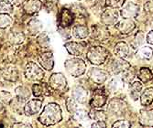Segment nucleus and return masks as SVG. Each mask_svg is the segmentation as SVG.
I'll list each match as a JSON object with an SVG mask.
<instances>
[{"label": "nucleus", "instance_id": "nucleus-5", "mask_svg": "<svg viewBox=\"0 0 153 128\" xmlns=\"http://www.w3.org/2000/svg\"><path fill=\"white\" fill-rule=\"evenodd\" d=\"M140 13V6L135 2H128L122 6V9L120 11V15L123 18H137Z\"/></svg>", "mask_w": 153, "mask_h": 128}, {"label": "nucleus", "instance_id": "nucleus-7", "mask_svg": "<svg viewBox=\"0 0 153 128\" xmlns=\"http://www.w3.org/2000/svg\"><path fill=\"white\" fill-rule=\"evenodd\" d=\"M49 84L51 88H52L53 90L62 92L67 86V81L62 73H53L50 77Z\"/></svg>", "mask_w": 153, "mask_h": 128}, {"label": "nucleus", "instance_id": "nucleus-41", "mask_svg": "<svg viewBox=\"0 0 153 128\" xmlns=\"http://www.w3.org/2000/svg\"><path fill=\"white\" fill-rule=\"evenodd\" d=\"M58 0H45V7L48 10H53L57 7Z\"/></svg>", "mask_w": 153, "mask_h": 128}, {"label": "nucleus", "instance_id": "nucleus-20", "mask_svg": "<svg viewBox=\"0 0 153 128\" xmlns=\"http://www.w3.org/2000/svg\"><path fill=\"white\" fill-rule=\"evenodd\" d=\"M140 103L143 106H149L153 103V88L149 87L141 94Z\"/></svg>", "mask_w": 153, "mask_h": 128}, {"label": "nucleus", "instance_id": "nucleus-35", "mask_svg": "<svg viewBox=\"0 0 153 128\" xmlns=\"http://www.w3.org/2000/svg\"><path fill=\"white\" fill-rule=\"evenodd\" d=\"M38 43L42 48H48L50 45V38L47 34H40L38 38Z\"/></svg>", "mask_w": 153, "mask_h": 128}, {"label": "nucleus", "instance_id": "nucleus-38", "mask_svg": "<svg viewBox=\"0 0 153 128\" xmlns=\"http://www.w3.org/2000/svg\"><path fill=\"white\" fill-rule=\"evenodd\" d=\"M10 39L13 43L19 44L24 40V35L22 33H13L12 36L10 37Z\"/></svg>", "mask_w": 153, "mask_h": 128}, {"label": "nucleus", "instance_id": "nucleus-14", "mask_svg": "<svg viewBox=\"0 0 153 128\" xmlns=\"http://www.w3.org/2000/svg\"><path fill=\"white\" fill-rule=\"evenodd\" d=\"M64 47L66 48L67 51L73 56H80L85 51V45L83 43H80V42L71 41L65 43Z\"/></svg>", "mask_w": 153, "mask_h": 128}, {"label": "nucleus", "instance_id": "nucleus-29", "mask_svg": "<svg viewBox=\"0 0 153 128\" xmlns=\"http://www.w3.org/2000/svg\"><path fill=\"white\" fill-rule=\"evenodd\" d=\"M47 88L44 84H35L33 86V93L35 96L39 97L47 94Z\"/></svg>", "mask_w": 153, "mask_h": 128}, {"label": "nucleus", "instance_id": "nucleus-25", "mask_svg": "<svg viewBox=\"0 0 153 128\" xmlns=\"http://www.w3.org/2000/svg\"><path fill=\"white\" fill-rule=\"evenodd\" d=\"M140 122L143 125L153 126V110L142 112L140 115Z\"/></svg>", "mask_w": 153, "mask_h": 128}, {"label": "nucleus", "instance_id": "nucleus-18", "mask_svg": "<svg viewBox=\"0 0 153 128\" xmlns=\"http://www.w3.org/2000/svg\"><path fill=\"white\" fill-rule=\"evenodd\" d=\"M114 53L117 58L126 59L127 57H128V54H129V46L126 43V42L120 41L116 45Z\"/></svg>", "mask_w": 153, "mask_h": 128}, {"label": "nucleus", "instance_id": "nucleus-26", "mask_svg": "<svg viewBox=\"0 0 153 128\" xmlns=\"http://www.w3.org/2000/svg\"><path fill=\"white\" fill-rule=\"evenodd\" d=\"M144 38L145 36L142 32H137L134 35L133 39L131 40V47L133 49H137V48H140L141 45H143L144 43Z\"/></svg>", "mask_w": 153, "mask_h": 128}, {"label": "nucleus", "instance_id": "nucleus-39", "mask_svg": "<svg viewBox=\"0 0 153 128\" xmlns=\"http://www.w3.org/2000/svg\"><path fill=\"white\" fill-rule=\"evenodd\" d=\"M76 101L74 100V99H68L67 101V109L68 111L72 112V113H74V112L77 110V106H76Z\"/></svg>", "mask_w": 153, "mask_h": 128}, {"label": "nucleus", "instance_id": "nucleus-28", "mask_svg": "<svg viewBox=\"0 0 153 128\" xmlns=\"http://www.w3.org/2000/svg\"><path fill=\"white\" fill-rule=\"evenodd\" d=\"M3 76L5 79L7 80H10V81H16V79L18 78V73L17 70L15 68H7L4 70Z\"/></svg>", "mask_w": 153, "mask_h": 128}, {"label": "nucleus", "instance_id": "nucleus-23", "mask_svg": "<svg viewBox=\"0 0 153 128\" xmlns=\"http://www.w3.org/2000/svg\"><path fill=\"white\" fill-rule=\"evenodd\" d=\"M126 107V104H125L120 99H113L112 101L110 102L108 110H110L112 112H119L123 109Z\"/></svg>", "mask_w": 153, "mask_h": 128}, {"label": "nucleus", "instance_id": "nucleus-6", "mask_svg": "<svg viewBox=\"0 0 153 128\" xmlns=\"http://www.w3.org/2000/svg\"><path fill=\"white\" fill-rule=\"evenodd\" d=\"M106 101H107V94L105 93V92L102 89H98L94 92L90 100V105L95 109L102 108L106 104Z\"/></svg>", "mask_w": 153, "mask_h": 128}, {"label": "nucleus", "instance_id": "nucleus-27", "mask_svg": "<svg viewBox=\"0 0 153 128\" xmlns=\"http://www.w3.org/2000/svg\"><path fill=\"white\" fill-rule=\"evenodd\" d=\"M27 28H29V30L30 31L31 34L35 35L41 31V30H42V24H41V22L38 19H32L29 23Z\"/></svg>", "mask_w": 153, "mask_h": 128}, {"label": "nucleus", "instance_id": "nucleus-15", "mask_svg": "<svg viewBox=\"0 0 153 128\" xmlns=\"http://www.w3.org/2000/svg\"><path fill=\"white\" fill-rule=\"evenodd\" d=\"M38 61L39 64L42 66L44 69L51 70L53 68L54 61H53V55L51 52H43L39 55Z\"/></svg>", "mask_w": 153, "mask_h": 128}, {"label": "nucleus", "instance_id": "nucleus-34", "mask_svg": "<svg viewBox=\"0 0 153 128\" xmlns=\"http://www.w3.org/2000/svg\"><path fill=\"white\" fill-rule=\"evenodd\" d=\"M121 87H122V81L116 78L112 79L108 83V89L112 92H117L118 89H120Z\"/></svg>", "mask_w": 153, "mask_h": 128}, {"label": "nucleus", "instance_id": "nucleus-24", "mask_svg": "<svg viewBox=\"0 0 153 128\" xmlns=\"http://www.w3.org/2000/svg\"><path fill=\"white\" fill-rule=\"evenodd\" d=\"M137 77L143 82H149L153 80V73L149 68H141L138 72Z\"/></svg>", "mask_w": 153, "mask_h": 128}, {"label": "nucleus", "instance_id": "nucleus-19", "mask_svg": "<svg viewBox=\"0 0 153 128\" xmlns=\"http://www.w3.org/2000/svg\"><path fill=\"white\" fill-rule=\"evenodd\" d=\"M72 34L75 38H85L89 35V30L86 26L83 25H75L73 30H72Z\"/></svg>", "mask_w": 153, "mask_h": 128}, {"label": "nucleus", "instance_id": "nucleus-31", "mask_svg": "<svg viewBox=\"0 0 153 128\" xmlns=\"http://www.w3.org/2000/svg\"><path fill=\"white\" fill-rule=\"evenodd\" d=\"M122 76H121V80L123 82H127V83H129L131 82V81L134 79L135 77V73L133 70H131V68L126 70L125 72H123L122 73Z\"/></svg>", "mask_w": 153, "mask_h": 128}, {"label": "nucleus", "instance_id": "nucleus-48", "mask_svg": "<svg viewBox=\"0 0 153 128\" xmlns=\"http://www.w3.org/2000/svg\"><path fill=\"white\" fill-rule=\"evenodd\" d=\"M152 1H153V0H152Z\"/></svg>", "mask_w": 153, "mask_h": 128}, {"label": "nucleus", "instance_id": "nucleus-13", "mask_svg": "<svg viewBox=\"0 0 153 128\" xmlns=\"http://www.w3.org/2000/svg\"><path fill=\"white\" fill-rule=\"evenodd\" d=\"M130 68V64L124 61L123 59H118V60H114L110 65V70L112 73L114 74H119L122 73L123 72H125L126 70Z\"/></svg>", "mask_w": 153, "mask_h": 128}, {"label": "nucleus", "instance_id": "nucleus-9", "mask_svg": "<svg viewBox=\"0 0 153 128\" xmlns=\"http://www.w3.org/2000/svg\"><path fill=\"white\" fill-rule=\"evenodd\" d=\"M136 27L135 22L130 18H124L123 20L119 21L116 24V28L119 31V33L123 35L130 34Z\"/></svg>", "mask_w": 153, "mask_h": 128}, {"label": "nucleus", "instance_id": "nucleus-33", "mask_svg": "<svg viewBox=\"0 0 153 128\" xmlns=\"http://www.w3.org/2000/svg\"><path fill=\"white\" fill-rule=\"evenodd\" d=\"M12 23V18L7 15V13H1L0 14V27L5 28L8 27Z\"/></svg>", "mask_w": 153, "mask_h": 128}, {"label": "nucleus", "instance_id": "nucleus-16", "mask_svg": "<svg viewBox=\"0 0 153 128\" xmlns=\"http://www.w3.org/2000/svg\"><path fill=\"white\" fill-rule=\"evenodd\" d=\"M41 7H42V4L39 0H27L23 5V9L26 13L33 15L40 10Z\"/></svg>", "mask_w": 153, "mask_h": 128}, {"label": "nucleus", "instance_id": "nucleus-30", "mask_svg": "<svg viewBox=\"0 0 153 128\" xmlns=\"http://www.w3.org/2000/svg\"><path fill=\"white\" fill-rule=\"evenodd\" d=\"M89 118L93 119V120H103L105 121V119L106 118L105 113L103 111H96V110H91V112H89Z\"/></svg>", "mask_w": 153, "mask_h": 128}, {"label": "nucleus", "instance_id": "nucleus-32", "mask_svg": "<svg viewBox=\"0 0 153 128\" xmlns=\"http://www.w3.org/2000/svg\"><path fill=\"white\" fill-rule=\"evenodd\" d=\"M16 94L19 99H21L22 101L30 98V92L29 89L26 87H19L16 90Z\"/></svg>", "mask_w": 153, "mask_h": 128}, {"label": "nucleus", "instance_id": "nucleus-2", "mask_svg": "<svg viewBox=\"0 0 153 128\" xmlns=\"http://www.w3.org/2000/svg\"><path fill=\"white\" fill-rule=\"evenodd\" d=\"M109 56V51L102 46L91 47L86 54L87 60L94 65H101L105 62Z\"/></svg>", "mask_w": 153, "mask_h": 128}, {"label": "nucleus", "instance_id": "nucleus-8", "mask_svg": "<svg viewBox=\"0 0 153 128\" xmlns=\"http://www.w3.org/2000/svg\"><path fill=\"white\" fill-rule=\"evenodd\" d=\"M89 78L96 84H103L108 78L109 73L99 68H92L88 73Z\"/></svg>", "mask_w": 153, "mask_h": 128}, {"label": "nucleus", "instance_id": "nucleus-4", "mask_svg": "<svg viewBox=\"0 0 153 128\" xmlns=\"http://www.w3.org/2000/svg\"><path fill=\"white\" fill-rule=\"evenodd\" d=\"M25 75L30 80L40 81L44 77V72L35 62H29L25 69Z\"/></svg>", "mask_w": 153, "mask_h": 128}, {"label": "nucleus", "instance_id": "nucleus-1", "mask_svg": "<svg viewBox=\"0 0 153 128\" xmlns=\"http://www.w3.org/2000/svg\"><path fill=\"white\" fill-rule=\"evenodd\" d=\"M62 118V115L60 106L56 104L51 103L45 106L39 120L44 125H53L59 123Z\"/></svg>", "mask_w": 153, "mask_h": 128}, {"label": "nucleus", "instance_id": "nucleus-43", "mask_svg": "<svg viewBox=\"0 0 153 128\" xmlns=\"http://www.w3.org/2000/svg\"><path fill=\"white\" fill-rule=\"evenodd\" d=\"M92 127H106V124L103 120H98L92 124Z\"/></svg>", "mask_w": 153, "mask_h": 128}, {"label": "nucleus", "instance_id": "nucleus-17", "mask_svg": "<svg viewBox=\"0 0 153 128\" xmlns=\"http://www.w3.org/2000/svg\"><path fill=\"white\" fill-rule=\"evenodd\" d=\"M88 92L82 86H76L74 88L73 91V98L80 104H85L87 101Z\"/></svg>", "mask_w": 153, "mask_h": 128}, {"label": "nucleus", "instance_id": "nucleus-40", "mask_svg": "<svg viewBox=\"0 0 153 128\" xmlns=\"http://www.w3.org/2000/svg\"><path fill=\"white\" fill-rule=\"evenodd\" d=\"M131 123L128 120H118L113 124V127H130Z\"/></svg>", "mask_w": 153, "mask_h": 128}, {"label": "nucleus", "instance_id": "nucleus-22", "mask_svg": "<svg viewBox=\"0 0 153 128\" xmlns=\"http://www.w3.org/2000/svg\"><path fill=\"white\" fill-rule=\"evenodd\" d=\"M137 57L140 60H150L153 57V50L149 46L142 47L137 50Z\"/></svg>", "mask_w": 153, "mask_h": 128}, {"label": "nucleus", "instance_id": "nucleus-10", "mask_svg": "<svg viewBox=\"0 0 153 128\" xmlns=\"http://www.w3.org/2000/svg\"><path fill=\"white\" fill-rule=\"evenodd\" d=\"M118 19V13L116 10V8L110 7L105 9L103 14H102V22L106 25H114L115 23H117Z\"/></svg>", "mask_w": 153, "mask_h": 128}, {"label": "nucleus", "instance_id": "nucleus-45", "mask_svg": "<svg viewBox=\"0 0 153 128\" xmlns=\"http://www.w3.org/2000/svg\"><path fill=\"white\" fill-rule=\"evenodd\" d=\"M13 126H15V127H19V126H22V127H31L30 124H24V123H18V124H13Z\"/></svg>", "mask_w": 153, "mask_h": 128}, {"label": "nucleus", "instance_id": "nucleus-44", "mask_svg": "<svg viewBox=\"0 0 153 128\" xmlns=\"http://www.w3.org/2000/svg\"><path fill=\"white\" fill-rule=\"evenodd\" d=\"M146 39H147V42H148L149 44L153 45V30H151V31H149V32L148 33Z\"/></svg>", "mask_w": 153, "mask_h": 128}, {"label": "nucleus", "instance_id": "nucleus-12", "mask_svg": "<svg viewBox=\"0 0 153 128\" xmlns=\"http://www.w3.org/2000/svg\"><path fill=\"white\" fill-rule=\"evenodd\" d=\"M42 106V101L39 99H33L27 103L24 107V112L27 115H33L35 113H38Z\"/></svg>", "mask_w": 153, "mask_h": 128}, {"label": "nucleus", "instance_id": "nucleus-11", "mask_svg": "<svg viewBox=\"0 0 153 128\" xmlns=\"http://www.w3.org/2000/svg\"><path fill=\"white\" fill-rule=\"evenodd\" d=\"M74 16L73 12H71L69 9L62 8L60 12L59 24L62 27H64V28L68 27L74 22Z\"/></svg>", "mask_w": 153, "mask_h": 128}, {"label": "nucleus", "instance_id": "nucleus-21", "mask_svg": "<svg viewBox=\"0 0 153 128\" xmlns=\"http://www.w3.org/2000/svg\"><path fill=\"white\" fill-rule=\"evenodd\" d=\"M141 90H142V84L140 81H134L130 84L129 94H130V97L133 99L134 101L137 100V99L140 98Z\"/></svg>", "mask_w": 153, "mask_h": 128}, {"label": "nucleus", "instance_id": "nucleus-36", "mask_svg": "<svg viewBox=\"0 0 153 128\" xmlns=\"http://www.w3.org/2000/svg\"><path fill=\"white\" fill-rule=\"evenodd\" d=\"M125 0H106V4L108 7L113 8H119L124 5Z\"/></svg>", "mask_w": 153, "mask_h": 128}, {"label": "nucleus", "instance_id": "nucleus-47", "mask_svg": "<svg viewBox=\"0 0 153 128\" xmlns=\"http://www.w3.org/2000/svg\"><path fill=\"white\" fill-rule=\"evenodd\" d=\"M1 109H2V105H1V104H0V110H1Z\"/></svg>", "mask_w": 153, "mask_h": 128}, {"label": "nucleus", "instance_id": "nucleus-42", "mask_svg": "<svg viewBox=\"0 0 153 128\" xmlns=\"http://www.w3.org/2000/svg\"><path fill=\"white\" fill-rule=\"evenodd\" d=\"M144 9L148 13L153 15V1H149L144 5Z\"/></svg>", "mask_w": 153, "mask_h": 128}, {"label": "nucleus", "instance_id": "nucleus-46", "mask_svg": "<svg viewBox=\"0 0 153 128\" xmlns=\"http://www.w3.org/2000/svg\"><path fill=\"white\" fill-rule=\"evenodd\" d=\"M2 1H6V2H7V3H12L14 0H2Z\"/></svg>", "mask_w": 153, "mask_h": 128}, {"label": "nucleus", "instance_id": "nucleus-3", "mask_svg": "<svg viewBox=\"0 0 153 128\" xmlns=\"http://www.w3.org/2000/svg\"><path fill=\"white\" fill-rule=\"evenodd\" d=\"M64 67L67 73L73 77H79L82 75L86 70V64L81 59H71L67 60L64 63Z\"/></svg>", "mask_w": 153, "mask_h": 128}, {"label": "nucleus", "instance_id": "nucleus-37", "mask_svg": "<svg viewBox=\"0 0 153 128\" xmlns=\"http://www.w3.org/2000/svg\"><path fill=\"white\" fill-rule=\"evenodd\" d=\"M12 10L11 3H7L6 1L0 0V12L1 13H9Z\"/></svg>", "mask_w": 153, "mask_h": 128}]
</instances>
